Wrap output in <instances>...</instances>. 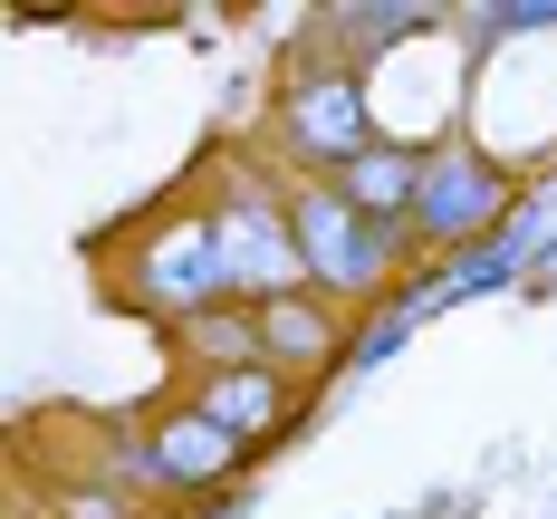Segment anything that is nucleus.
<instances>
[{
    "instance_id": "nucleus-1",
    "label": "nucleus",
    "mask_w": 557,
    "mask_h": 519,
    "mask_svg": "<svg viewBox=\"0 0 557 519\" xmlns=\"http://www.w3.org/2000/svg\"><path fill=\"white\" fill-rule=\"evenodd\" d=\"M288 231H298L308 288H375V270H385V222L356 212L336 183H298L288 193Z\"/></svg>"
},
{
    "instance_id": "nucleus-4",
    "label": "nucleus",
    "mask_w": 557,
    "mask_h": 519,
    "mask_svg": "<svg viewBox=\"0 0 557 519\" xmlns=\"http://www.w3.org/2000/svg\"><path fill=\"white\" fill-rule=\"evenodd\" d=\"M240 453H250V443H231V433L202 413V404H183V413H164V423H154V471H164V481H183V491L222 481Z\"/></svg>"
},
{
    "instance_id": "nucleus-2",
    "label": "nucleus",
    "mask_w": 557,
    "mask_h": 519,
    "mask_svg": "<svg viewBox=\"0 0 557 519\" xmlns=\"http://www.w3.org/2000/svg\"><path fill=\"white\" fill-rule=\"evenodd\" d=\"M240 308H250L260 366H278L288 385H298L308 366H327V356H336V308H327V288H278V298H240Z\"/></svg>"
},
{
    "instance_id": "nucleus-5",
    "label": "nucleus",
    "mask_w": 557,
    "mask_h": 519,
    "mask_svg": "<svg viewBox=\"0 0 557 519\" xmlns=\"http://www.w3.org/2000/svg\"><path fill=\"white\" fill-rule=\"evenodd\" d=\"M336 193H346L356 212L394 222V212H413V202H423V173H413V155H404V145H366L356 164L336 173Z\"/></svg>"
},
{
    "instance_id": "nucleus-3",
    "label": "nucleus",
    "mask_w": 557,
    "mask_h": 519,
    "mask_svg": "<svg viewBox=\"0 0 557 519\" xmlns=\"http://www.w3.org/2000/svg\"><path fill=\"white\" fill-rule=\"evenodd\" d=\"M193 404L222 423L231 443H270L278 423H288V375H278V366H212Z\"/></svg>"
}]
</instances>
